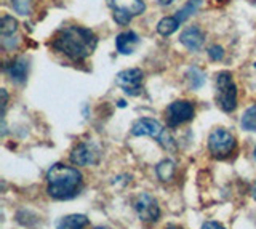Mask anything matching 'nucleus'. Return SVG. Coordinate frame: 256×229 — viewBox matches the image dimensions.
I'll return each instance as SVG.
<instances>
[{
	"instance_id": "nucleus-1",
	"label": "nucleus",
	"mask_w": 256,
	"mask_h": 229,
	"mask_svg": "<svg viewBox=\"0 0 256 229\" xmlns=\"http://www.w3.org/2000/svg\"><path fill=\"white\" fill-rule=\"evenodd\" d=\"M98 38L93 30L80 26L61 29L53 40V48L64 53L74 61H84L94 52Z\"/></svg>"
},
{
	"instance_id": "nucleus-2",
	"label": "nucleus",
	"mask_w": 256,
	"mask_h": 229,
	"mask_svg": "<svg viewBox=\"0 0 256 229\" xmlns=\"http://www.w3.org/2000/svg\"><path fill=\"white\" fill-rule=\"evenodd\" d=\"M48 194L53 199L66 200L74 197L82 184V173L74 167L56 164L46 173Z\"/></svg>"
},
{
	"instance_id": "nucleus-3",
	"label": "nucleus",
	"mask_w": 256,
	"mask_h": 229,
	"mask_svg": "<svg viewBox=\"0 0 256 229\" xmlns=\"http://www.w3.org/2000/svg\"><path fill=\"white\" fill-rule=\"evenodd\" d=\"M216 102L224 112H232L237 108V86L229 72H220L216 77Z\"/></svg>"
},
{
	"instance_id": "nucleus-4",
	"label": "nucleus",
	"mask_w": 256,
	"mask_h": 229,
	"mask_svg": "<svg viewBox=\"0 0 256 229\" xmlns=\"http://www.w3.org/2000/svg\"><path fill=\"white\" fill-rule=\"evenodd\" d=\"M208 149L214 159H226L236 149V138L228 130L216 128L208 138Z\"/></svg>"
},
{
	"instance_id": "nucleus-5",
	"label": "nucleus",
	"mask_w": 256,
	"mask_h": 229,
	"mask_svg": "<svg viewBox=\"0 0 256 229\" xmlns=\"http://www.w3.org/2000/svg\"><path fill=\"white\" fill-rule=\"evenodd\" d=\"M192 117H194V106L189 101H174L166 108L168 127H178L184 122H189Z\"/></svg>"
},
{
	"instance_id": "nucleus-6",
	"label": "nucleus",
	"mask_w": 256,
	"mask_h": 229,
	"mask_svg": "<svg viewBox=\"0 0 256 229\" xmlns=\"http://www.w3.org/2000/svg\"><path fill=\"white\" fill-rule=\"evenodd\" d=\"M134 210L138 213L140 220L148 221V223H154L160 216V208L158 204L152 196L149 194H140L134 200Z\"/></svg>"
},
{
	"instance_id": "nucleus-7",
	"label": "nucleus",
	"mask_w": 256,
	"mask_h": 229,
	"mask_svg": "<svg viewBox=\"0 0 256 229\" xmlns=\"http://www.w3.org/2000/svg\"><path fill=\"white\" fill-rule=\"evenodd\" d=\"M142 72L140 69H126L118 72L116 77V84L130 96H136L141 92Z\"/></svg>"
},
{
	"instance_id": "nucleus-8",
	"label": "nucleus",
	"mask_w": 256,
	"mask_h": 229,
	"mask_svg": "<svg viewBox=\"0 0 256 229\" xmlns=\"http://www.w3.org/2000/svg\"><path fill=\"white\" fill-rule=\"evenodd\" d=\"M100 159V152L94 144L92 143H80L70 154V160L74 165L85 167V165H93Z\"/></svg>"
},
{
	"instance_id": "nucleus-9",
	"label": "nucleus",
	"mask_w": 256,
	"mask_h": 229,
	"mask_svg": "<svg viewBox=\"0 0 256 229\" xmlns=\"http://www.w3.org/2000/svg\"><path fill=\"white\" fill-rule=\"evenodd\" d=\"M164 132L165 130L162 128V125L154 119H148V117L136 120L132 127V133L134 136H152V138L160 140L164 135Z\"/></svg>"
},
{
	"instance_id": "nucleus-10",
	"label": "nucleus",
	"mask_w": 256,
	"mask_h": 229,
	"mask_svg": "<svg viewBox=\"0 0 256 229\" xmlns=\"http://www.w3.org/2000/svg\"><path fill=\"white\" fill-rule=\"evenodd\" d=\"M108 5L114 10V13H124L130 18L138 16L146 10L142 0H108Z\"/></svg>"
},
{
	"instance_id": "nucleus-11",
	"label": "nucleus",
	"mask_w": 256,
	"mask_h": 229,
	"mask_svg": "<svg viewBox=\"0 0 256 229\" xmlns=\"http://www.w3.org/2000/svg\"><path fill=\"white\" fill-rule=\"evenodd\" d=\"M204 40H205V36L198 28H188L186 30H182L180 36V42L190 52H197L202 48Z\"/></svg>"
},
{
	"instance_id": "nucleus-12",
	"label": "nucleus",
	"mask_w": 256,
	"mask_h": 229,
	"mask_svg": "<svg viewBox=\"0 0 256 229\" xmlns=\"http://www.w3.org/2000/svg\"><path fill=\"white\" fill-rule=\"evenodd\" d=\"M140 44V38L134 32L128 30V32H122L118 34L116 38V45H117V50L122 53V54H130L134 52V48L138 46Z\"/></svg>"
},
{
	"instance_id": "nucleus-13",
	"label": "nucleus",
	"mask_w": 256,
	"mask_h": 229,
	"mask_svg": "<svg viewBox=\"0 0 256 229\" xmlns=\"http://www.w3.org/2000/svg\"><path fill=\"white\" fill-rule=\"evenodd\" d=\"M88 224V218L85 215H68L58 221V229H84Z\"/></svg>"
},
{
	"instance_id": "nucleus-14",
	"label": "nucleus",
	"mask_w": 256,
	"mask_h": 229,
	"mask_svg": "<svg viewBox=\"0 0 256 229\" xmlns=\"http://www.w3.org/2000/svg\"><path fill=\"white\" fill-rule=\"evenodd\" d=\"M6 72L10 76L12 80L14 82H22L28 76V64L24 60H16L10 66H6Z\"/></svg>"
},
{
	"instance_id": "nucleus-15",
	"label": "nucleus",
	"mask_w": 256,
	"mask_h": 229,
	"mask_svg": "<svg viewBox=\"0 0 256 229\" xmlns=\"http://www.w3.org/2000/svg\"><path fill=\"white\" fill-rule=\"evenodd\" d=\"M180 24L181 22L176 16H166L164 20H160V22L157 24V30H158V34H162V36H172L174 30L178 29Z\"/></svg>"
},
{
	"instance_id": "nucleus-16",
	"label": "nucleus",
	"mask_w": 256,
	"mask_h": 229,
	"mask_svg": "<svg viewBox=\"0 0 256 229\" xmlns=\"http://www.w3.org/2000/svg\"><path fill=\"white\" fill-rule=\"evenodd\" d=\"M156 173L160 181H170L174 176V164L172 160H162L156 167Z\"/></svg>"
},
{
	"instance_id": "nucleus-17",
	"label": "nucleus",
	"mask_w": 256,
	"mask_h": 229,
	"mask_svg": "<svg viewBox=\"0 0 256 229\" xmlns=\"http://www.w3.org/2000/svg\"><path fill=\"white\" fill-rule=\"evenodd\" d=\"M200 4H202V0H189V2L182 6L181 10H178L176 12V18H178V21L180 22H182V21H186L190 14H194L196 12H197V8L200 6Z\"/></svg>"
},
{
	"instance_id": "nucleus-18",
	"label": "nucleus",
	"mask_w": 256,
	"mask_h": 229,
	"mask_svg": "<svg viewBox=\"0 0 256 229\" xmlns=\"http://www.w3.org/2000/svg\"><path fill=\"white\" fill-rule=\"evenodd\" d=\"M242 128L248 132H256V104L248 108L242 116Z\"/></svg>"
},
{
	"instance_id": "nucleus-19",
	"label": "nucleus",
	"mask_w": 256,
	"mask_h": 229,
	"mask_svg": "<svg viewBox=\"0 0 256 229\" xmlns=\"http://www.w3.org/2000/svg\"><path fill=\"white\" fill-rule=\"evenodd\" d=\"M16 29H18V21L13 16H4L2 21H0V32H2V37L13 36V32H16Z\"/></svg>"
},
{
	"instance_id": "nucleus-20",
	"label": "nucleus",
	"mask_w": 256,
	"mask_h": 229,
	"mask_svg": "<svg viewBox=\"0 0 256 229\" xmlns=\"http://www.w3.org/2000/svg\"><path fill=\"white\" fill-rule=\"evenodd\" d=\"M188 78L192 88H198V86H202V84L205 82V76L202 74V70H198L197 68H190L188 70Z\"/></svg>"
},
{
	"instance_id": "nucleus-21",
	"label": "nucleus",
	"mask_w": 256,
	"mask_h": 229,
	"mask_svg": "<svg viewBox=\"0 0 256 229\" xmlns=\"http://www.w3.org/2000/svg\"><path fill=\"white\" fill-rule=\"evenodd\" d=\"M13 8L16 10V13L20 14H29L30 13V5L32 0H12Z\"/></svg>"
},
{
	"instance_id": "nucleus-22",
	"label": "nucleus",
	"mask_w": 256,
	"mask_h": 229,
	"mask_svg": "<svg viewBox=\"0 0 256 229\" xmlns=\"http://www.w3.org/2000/svg\"><path fill=\"white\" fill-rule=\"evenodd\" d=\"M208 54H210V58L213 61H220L224 56V50H222V46L213 45V46H210V50H208Z\"/></svg>"
},
{
	"instance_id": "nucleus-23",
	"label": "nucleus",
	"mask_w": 256,
	"mask_h": 229,
	"mask_svg": "<svg viewBox=\"0 0 256 229\" xmlns=\"http://www.w3.org/2000/svg\"><path fill=\"white\" fill-rule=\"evenodd\" d=\"M202 229H224V226L216 223V221H206V223L202 226Z\"/></svg>"
},
{
	"instance_id": "nucleus-24",
	"label": "nucleus",
	"mask_w": 256,
	"mask_h": 229,
	"mask_svg": "<svg viewBox=\"0 0 256 229\" xmlns=\"http://www.w3.org/2000/svg\"><path fill=\"white\" fill-rule=\"evenodd\" d=\"M0 93H2V112L5 114V108H6V100H8V96H6V92L5 90H2Z\"/></svg>"
},
{
	"instance_id": "nucleus-25",
	"label": "nucleus",
	"mask_w": 256,
	"mask_h": 229,
	"mask_svg": "<svg viewBox=\"0 0 256 229\" xmlns=\"http://www.w3.org/2000/svg\"><path fill=\"white\" fill-rule=\"evenodd\" d=\"M158 4L162 5V6H165V5H170V4H173V0H158Z\"/></svg>"
},
{
	"instance_id": "nucleus-26",
	"label": "nucleus",
	"mask_w": 256,
	"mask_h": 229,
	"mask_svg": "<svg viewBox=\"0 0 256 229\" xmlns=\"http://www.w3.org/2000/svg\"><path fill=\"white\" fill-rule=\"evenodd\" d=\"M94 229H108V228H94Z\"/></svg>"
},
{
	"instance_id": "nucleus-27",
	"label": "nucleus",
	"mask_w": 256,
	"mask_h": 229,
	"mask_svg": "<svg viewBox=\"0 0 256 229\" xmlns=\"http://www.w3.org/2000/svg\"><path fill=\"white\" fill-rule=\"evenodd\" d=\"M254 159H256V148H254Z\"/></svg>"
}]
</instances>
